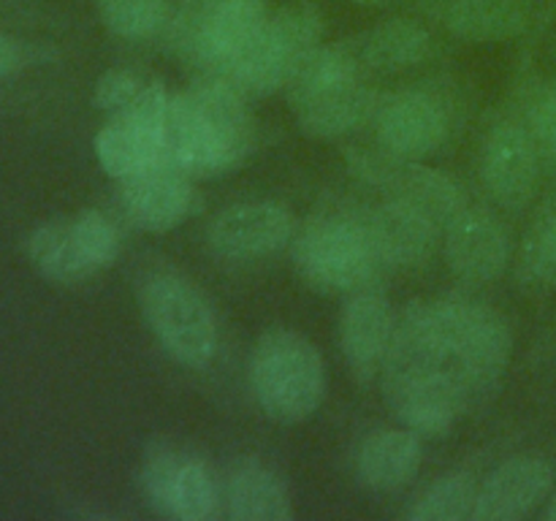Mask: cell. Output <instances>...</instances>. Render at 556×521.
I'll use <instances>...</instances> for the list:
<instances>
[{"instance_id": "obj_1", "label": "cell", "mask_w": 556, "mask_h": 521, "mask_svg": "<svg viewBox=\"0 0 556 521\" xmlns=\"http://www.w3.org/2000/svg\"><path fill=\"white\" fill-rule=\"evenodd\" d=\"M255 119L248 98L215 76H193L168 98L161 130V163L199 179L223 177L250 157Z\"/></svg>"}, {"instance_id": "obj_2", "label": "cell", "mask_w": 556, "mask_h": 521, "mask_svg": "<svg viewBox=\"0 0 556 521\" xmlns=\"http://www.w3.org/2000/svg\"><path fill=\"white\" fill-rule=\"evenodd\" d=\"M282 92L299 134L318 141L342 139L364 128L372 123L383 101V96L367 85V76L345 41L315 47L296 65Z\"/></svg>"}, {"instance_id": "obj_3", "label": "cell", "mask_w": 556, "mask_h": 521, "mask_svg": "<svg viewBox=\"0 0 556 521\" xmlns=\"http://www.w3.org/2000/svg\"><path fill=\"white\" fill-rule=\"evenodd\" d=\"M266 0H172L161 36L195 76H226L269 22Z\"/></svg>"}, {"instance_id": "obj_4", "label": "cell", "mask_w": 556, "mask_h": 521, "mask_svg": "<svg viewBox=\"0 0 556 521\" xmlns=\"http://www.w3.org/2000/svg\"><path fill=\"white\" fill-rule=\"evenodd\" d=\"M250 389L269 421L293 427L318 412L326 399V364L318 347L299 331L277 326L255 340L250 353Z\"/></svg>"}, {"instance_id": "obj_5", "label": "cell", "mask_w": 556, "mask_h": 521, "mask_svg": "<svg viewBox=\"0 0 556 521\" xmlns=\"http://www.w3.org/2000/svg\"><path fill=\"white\" fill-rule=\"evenodd\" d=\"M291 260L299 280L324 296H348L375 285L380 264L364 217H309L291 239Z\"/></svg>"}, {"instance_id": "obj_6", "label": "cell", "mask_w": 556, "mask_h": 521, "mask_svg": "<svg viewBox=\"0 0 556 521\" xmlns=\"http://www.w3.org/2000/svg\"><path fill=\"white\" fill-rule=\"evenodd\" d=\"M147 329L163 351L188 369H204L217 356V320L210 302L185 277L161 271L147 277L139 291Z\"/></svg>"}, {"instance_id": "obj_7", "label": "cell", "mask_w": 556, "mask_h": 521, "mask_svg": "<svg viewBox=\"0 0 556 521\" xmlns=\"http://www.w3.org/2000/svg\"><path fill=\"white\" fill-rule=\"evenodd\" d=\"M324 16L309 3H288L269 16L261 36L242 60L220 76L248 101L269 98L286 87L296 65L320 47Z\"/></svg>"}, {"instance_id": "obj_8", "label": "cell", "mask_w": 556, "mask_h": 521, "mask_svg": "<svg viewBox=\"0 0 556 521\" xmlns=\"http://www.w3.org/2000/svg\"><path fill=\"white\" fill-rule=\"evenodd\" d=\"M438 307L456 367L470 391L472 405H478L500 389L508 372L514 356V331L497 309L462 293L440 296Z\"/></svg>"}, {"instance_id": "obj_9", "label": "cell", "mask_w": 556, "mask_h": 521, "mask_svg": "<svg viewBox=\"0 0 556 521\" xmlns=\"http://www.w3.org/2000/svg\"><path fill=\"white\" fill-rule=\"evenodd\" d=\"M141 492L163 519L206 521L217 513V483L199 456L152 443L141 461Z\"/></svg>"}, {"instance_id": "obj_10", "label": "cell", "mask_w": 556, "mask_h": 521, "mask_svg": "<svg viewBox=\"0 0 556 521\" xmlns=\"http://www.w3.org/2000/svg\"><path fill=\"white\" fill-rule=\"evenodd\" d=\"M172 92L163 81L152 79L139 98L123 112L109 114L106 123L96 134V157L112 179H125L130 174L161 163V130Z\"/></svg>"}, {"instance_id": "obj_11", "label": "cell", "mask_w": 556, "mask_h": 521, "mask_svg": "<svg viewBox=\"0 0 556 521\" xmlns=\"http://www.w3.org/2000/svg\"><path fill=\"white\" fill-rule=\"evenodd\" d=\"M380 389L396 421L418 437H443L472 407L462 380L445 369L386 372L380 374Z\"/></svg>"}, {"instance_id": "obj_12", "label": "cell", "mask_w": 556, "mask_h": 521, "mask_svg": "<svg viewBox=\"0 0 556 521\" xmlns=\"http://www.w3.org/2000/svg\"><path fill=\"white\" fill-rule=\"evenodd\" d=\"M351 166L356 177L386 190L391 199L416 206L418 212L432 217L440 228L448 226L467 206L462 185L445 171L424 166L421 161H402V157L389 155L378 147V152L351 155Z\"/></svg>"}, {"instance_id": "obj_13", "label": "cell", "mask_w": 556, "mask_h": 521, "mask_svg": "<svg viewBox=\"0 0 556 521\" xmlns=\"http://www.w3.org/2000/svg\"><path fill=\"white\" fill-rule=\"evenodd\" d=\"M201 206L204 201L195 179L163 163L119 179V209L139 231H174L199 215Z\"/></svg>"}, {"instance_id": "obj_14", "label": "cell", "mask_w": 556, "mask_h": 521, "mask_svg": "<svg viewBox=\"0 0 556 521\" xmlns=\"http://www.w3.org/2000/svg\"><path fill=\"white\" fill-rule=\"evenodd\" d=\"M541 161L527 125L497 123L481 147L483 188L505 209H525L541 182Z\"/></svg>"}, {"instance_id": "obj_15", "label": "cell", "mask_w": 556, "mask_h": 521, "mask_svg": "<svg viewBox=\"0 0 556 521\" xmlns=\"http://www.w3.org/2000/svg\"><path fill=\"white\" fill-rule=\"evenodd\" d=\"M378 147L402 161H424L448 139V112L421 90L383 96L372 119Z\"/></svg>"}, {"instance_id": "obj_16", "label": "cell", "mask_w": 556, "mask_h": 521, "mask_svg": "<svg viewBox=\"0 0 556 521\" xmlns=\"http://www.w3.org/2000/svg\"><path fill=\"white\" fill-rule=\"evenodd\" d=\"M443 253L448 269L462 282L486 285L508 269L510 233L492 212L467 204L443 228Z\"/></svg>"}, {"instance_id": "obj_17", "label": "cell", "mask_w": 556, "mask_h": 521, "mask_svg": "<svg viewBox=\"0 0 556 521\" xmlns=\"http://www.w3.org/2000/svg\"><path fill=\"white\" fill-rule=\"evenodd\" d=\"M396 315L380 288L367 285L348 293L340 309V351L348 369L362 385H369L383 372L386 356H389L391 334H394Z\"/></svg>"}, {"instance_id": "obj_18", "label": "cell", "mask_w": 556, "mask_h": 521, "mask_svg": "<svg viewBox=\"0 0 556 521\" xmlns=\"http://www.w3.org/2000/svg\"><path fill=\"white\" fill-rule=\"evenodd\" d=\"M296 233L291 209L277 201H244L217 212L206 228V242L231 260H255L275 255Z\"/></svg>"}, {"instance_id": "obj_19", "label": "cell", "mask_w": 556, "mask_h": 521, "mask_svg": "<svg viewBox=\"0 0 556 521\" xmlns=\"http://www.w3.org/2000/svg\"><path fill=\"white\" fill-rule=\"evenodd\" d=\"M554 467L543 456L521 454L503 461L489 472L478 486L476 521H521L541 503H546L554 488Z\"/></svg>"}, {"instance_id": "obj_20", "label": "cell", "mask_w": 556, "mask_h": 521, "mask_svg": "<svg viewBox=\"0 0 556 521\" xmlns=\"http://www.w3.org/2000/svg\"><path fill=\"white\" fill-rule=\"evenodd\" d=\"M369 239L375 244L383 269H421L438 250L443 228L418 212L416 206L405 204L400 199H391L386 204L375 206L364 215Z\"/></svg>"}, {"instance_id": "obj_21", "label": "cell", "mask_w": 556, "mask_h": 521, "mask_svg": "<svg viewBox=\"0 0 556 521\" xmlns=\"http://www.w3.org/2000/svg\"><path fill=\"white\" fill-rule=\"evenodd\" d=\"M364 76L416 68L432 52V36L416 20H386L345 41Z\"/></svg>"}, {"instance_id": "obj_22", "label": "cell", "mask_w": 556, "mask_h": 521, "mask_svg": "<svg viewBox=\"0 0 556 521\" xmlns=\"http://www.w3.org/2000/svg\"><path fill=\"white\" fill-rule=\"evenodd\" d=\"M424 461L421 437L410 429H375L356 454V475L372 492H394L418 475Z\"/></svg>"}, {"instance_id": "obj_23", "label": "cell", "mask_w": 556, "mask_h": 521, "mask_svg": "<svg viewBox=\"0 0 556 521\" xmlns=\"http://www.w3.org/2000/svg\"><path fill=\"white\" fill-rule=\"evenodd\" d=\"M226 510L233 521H291L296 516L286 481L253 459L228 472Z\"/></svg>"}, {"instance_id": "obj_24", "label": "cell", "mask_w": 556, "mask_h": 521, "mask_svg": "<svg viewBox=\"0 0 556 521\" xmlns=\"http://www.w3.org/2000/svg\"><path fill=\"white\" fill-rule=\"evenodd\" d=\"M27 258L43 280L54 285H81L98 275L76 233L74 215L49 217L27 237Z\"/></svg>"}, {"instance_id": "obj_25", "label": "cell", "mask_w": 556, "mask_h": 521, "mask_svg": "<svg viewBox=\"0 0 556 521\" xmlns=\"http://www.w3.org/2000/svg\"><path fill=\"white\" fill-rule=\"evenodd\" d=\"M438 20L456 38L497 43L527 30L530 9L525 0H445L438 9Z\"/></svg>"}, {"instance_id": "obj_26", "label": "cell", "mask_w": 556, "mask_h": 521, "mask_svg": "<svg viewBox=\"0 0 556 521\" xmlns=\"http://www.w3.org/2000/svg\"><path fill=\"white\" fill-rule=\"evenodd\" d=\"M103 27L128 41L161 36L172 16V0H92Z\"/></svg>"}, {"instance_id": "obj_27", "label": "cell", "mask_w": 556, "mask_h": 521, "mask_svg": "<svg viewBox=\"0 0 556 521\" xmlns=\"http://www.w3.org/2000/svg\"><path fill=\"white\" fill-rule=\"evenodd\" d=\"M478 486L467 472H451L434 481L421 497L407 508L410 521H465L472 519Z\"/></svg>"}, {"instance_id": "obj_28", "label": "cell", "mask_w": 556, "mask_h": 521, "mask_svg": "<svg viewBox=\"0 0 556 521\" xmlns=\"http://www.w3.org/2000/svg\"><path fill=\"white\" fill-rule=\"evenodd\" d=\"M76 233H79V242L85 247L87 258L92 260L98 271L109 269V266L117 260L119 247V231L101 209H81L74 215Z\"/></svg>"}, {"instance_id": "obj_29", "label": "cell", "mask_w": 556, "mask_h": 521, "mask_svg": "<svg viewBox=\"0 0 556 521\" xmlns=\"http://www.w3.org/2000/svg\"><path fill=\"white\" fill-rule=\"evenodd\" d=\"M521 277L535 285L556 288V217L535 226L521 250Z\"/></svg>"}, {"instance_id": "obj_30", "label": "cell", "mask_w": 556, "mask_h": 521, "mask_svg": "<svg viewBox=\"0 0 556 521\" xmlns=\"http://www.w3.org/2000/svg\"><path fill=\"white\" fill-rule=\"evenodd\" d=\"M152 79H147L141 71L136 68H109L98 76L96 87H92V103H96L101 112L106 114H117L123 112L125 106L136 101V98L144 92V87L150 85Z\"/></svg>"}, {"instance_id": "obj_31", "label": "cell", "mask_w": 556, "mask_h": 521, "mask_svg": "<svg viewBox=\"0 0 556 521\" xmlns=\"http://www.w3.org/2000/svg\"><path fill=\"white\" fill-rule=\"evenodd\" d=\"M527 130L541 150V157L556 161V85L543 87L527 109Z\"/></svg>"}, {"instance_id": "obj_32", "label": "cell", "mask_w": 556, "mask_h": 521, "mask_svg": "<svg viewBox=\"0 0 556 521\" xmlns=\"http://www.w3.org/2000/svg\"><path fill=\"white\" fill-rule=\"evenodd\" d=\"M25 65V47L16 38L0 33V79L16 74Z\"/></svg>"}, {"instance_id": "obj_33", "label": "cell", "mask_w": 556, "mask_h": 521, "mask_svg": "<svg viewBox=\"0 0 556 521\" xmlns=\"http://www.w3.org/2000/svg\"><path fill=\"white\" fill-rule=\"evenodd\" d=\"M543 519H546V521H556V486L552 488V494H548L546 510H543Z\"/></svg>"}, {"instance_id": "obj_34", "label": "cell", "mask_w": 556, "mask_h": 521, "mask_svg": "<svg viewBox=\"0 0 556 521\" xmlns=\"http://www.w3.org/2000/svg\"><path fill=\"white\" fill-rule=\"evenodd\" d=\"M353 3H362V5H378V3H386V0H353Z\"/></svg>"}]
</instances>
